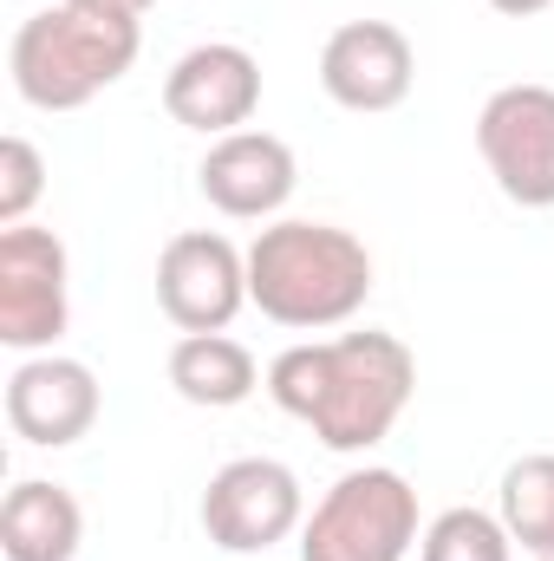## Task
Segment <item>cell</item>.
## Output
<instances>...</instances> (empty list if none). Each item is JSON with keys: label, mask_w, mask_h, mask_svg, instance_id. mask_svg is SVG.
I'll return each mask as SVG.
<instances>
[{"label": "cell", "mask_w": 554, "mask_h": 561, "mask_svg": "<svg viewBox=\"0 0 554 561\" xmlns=\"http://www.w3.org/2000/svg\"><path fill=\"white\" fill-rule=\"evenodd\" d=\"M417 392V359L399 333H339V340H307L287 346L268 366V399L287 419H300L326 450L359 457L392 437Z\"/></svg>", "instance_id": "obj_1"}, {"label": "cell", "mask_w": 554, "mask_h": 561, "mask_svg": "<svg viewBox=\"0 0 554 561\" xmlns=\"http://www.w3.org/2000/svg\"><path fill=\"white\" fill-rule=\"evenodd\" d=\"M372 300V255L339 222L287 216L249 242V307L293 333L346 327Z\"/></svg>", "instance_id": "obj_2"}, {"label": "cell", "mask_w": 554, "mask_h": 561, "mask_svg": "<svg viewBox=\"0 0 554 561\" xmlns=\"http://www.w3.org/2000/svg\"><path fill=\"white\" fill-rule=\"evenodd\" d=\"M138 20H105V13H79V7H39L20 20L7 66H13V92L33 112H79L99 92H112L131 66H138Z\"/></svg>", "instance_id": "obj_3"}, {"label": "cell", "mask_w": 554, "mask_h": 561, "mask_svg": "<svg viewBox=\"0 0 554 561\" xmlns=\"http://www.w3.org/2000/svg\"><path fill=\"white\" fill-rule=\"evenodd\" d=\"M417 549V490L385 470H346L300 523V561H405Z\"/></svg>", "instance_id": "obj_4"}, {"label": "cell", "mask_w": 554, "mask_h": 561, "mask_svg": "<svg viewBox=\"0 0 554 561\" xmlns=\"http://www.w3.org/2000/svg\"><path fill=\"white\" fill-rule=\"evenodd\" d=\"M72 320V262L53 229H0V346L53 353Z\"/></svg>", "instance_id": "obj_5"}, {"label": "cell", "mask_w": 554, "mask_h": 561, "mask_svg": "<svg viewBox=\"0 0 554 561\" xmlns=\"http://www.w3.org/2000/svg\"><path fill=\"white\" fill-rule=\"evenodd\" d=\"M203 536L229 556H268L307 523V496L300 477L280 457H235L209 477L203 490Z\"/></svg>", "instance_id": "obj_6"}, {"label": "cell", "mask_w": 554, "mask_h": 561, "mask_svg": "<svg viewBox=\"0 0 554 561\" xmlns=\"http://www.w3.org/2000/svg\"><path fill=\"white\" fill-rule=\"evenodd\" d=\"M476 150L496 190L522 209H554V85H503L476 112Z\"/></svg>", "instance_id": "obj_7"}, {"label": "cell", "mask_w": 554, "mask_h": 561, "mask_svg": "<svg viewBox=\"0 0 554 561\" xmlns=\"http://www.w3.org/2000/svg\"><path fill=\"white\" fill-rule=\"evenodd\" d=\"M157 307L183 333H229L249 307V255L216 229H183L157 255Z\"/></svg>", "instance_id": "obj_8"}, {"label": "cell", "mask_w": 554, "mask_h": 561, "mask_svg": "<svg viewBox=\"0 0 554 561\" xmlns=\"http://www.w3.org/2000/svg\"><path fill=\"white\" fill-rule=\"evenodd\" d=\"M163 112L183 131H203V138L249 131V118L262 112V59L235 39L189 46L163 79Z\"/></svg>", "instance_id": "obj_9"}, {"label": "cell", "mask_w": 554, "mask_h": 561, "mask_svg": "<svg viewBox=\"0 0 554 561\" xmlns=\"http://www.w3.org/2000/svg\"><path fill=\"white\" fill-rule=\"evenodd\" d=\"M417 53L392 20H346L320 46V85L346 112H399L412 99Z\"/></svg>", "instance_id": "obj_10"}, {"label": "cell", "mask_w": 554, "mask_h": 561, "mask_svg": "<svg viewBox=\"0 0 554 561\" xmlns=\"http://www.w3.org/2000/svg\"><path fill=\"white\" fill-rule=\"evenodd\" d=\"M99 373L66 353H26L7 379V424L39 450H66L99 424Z\"/></svg>", "instance_id": "obj_11"}, {"label": "cell", "mask_w": 554, "mask_h": 561, "mask_svg": "<svg viewBox=\"0 0 554 561\" xmlns=\"http://www.w3.org/2000/svg\"><path fill=\"white\" fill-rule=\"evenodd\" d=\"M300 183V163L275 131H229L209 144V157L196 163V190L209 196V209L235 216V222H268L287 209Z\"/></svg>", "instance_id": "obj_12"}, {"label": "cell", "mask_w": 554, "mask_h": 561, "mask_svg": "<svg viewBox=\"0 0 554 561\" xmlns=\"http://www.w3.org/2000/svg\"><path fill=\"white\" fill-rule=\"evenodd\" d=\"M85 542V510L66 483L26 477L0 503V549L7 561H72Z\"/></svg>", "instance_id": "obj_13"}, {"label": "cell", "mask_w": 554, "mask_h": 561, "mask_svg": "<svg viewBox=\"0 0 554 561\" xmlns=\"http://www.w3.org/2000/svg\"><path fill=\"white\" fill-rule=\"evenodd\" d=\"M170 386H176V399H189V405H203V412H235V405L255 399L262 366H255V353H249L242 340H229V333H183V340L170 346Z\"/></svg>", "instance_id": "obj_14"}, {"label": "cell", "mask_w": 554, "mask_h": 561, "mask_svg": "<svg viewBox=\"0 0 554 561\" xmlns=\"http://www.w3.org/2000/svg\"><path fill=\"white\" fill-rule=\"evenodd\" d=\"M503 529L529 561H554V450L516 457L503 470Z\"/></svg>", "instance_id": "obj_15"}, {"label": "cell", "mask_w": 554, "mask_h": 561, "mask_svg": "<svg viewBox=\"0 0 554 561\" xmlns=\"http://www.w3.org/2000/svg\"><path fill=\"white\" fill-rule=\"evenodd\" d=\"M417 561H516V542H509L503 516L463 503V510H443L417 536Z\"/></svg>", "instance_id": "obj_16"}, {"label": "cell", "mask_w": 554, "mask_h": 561, "mask_svg": "<svg viewBox=\"0 0 554 561\" xmlns=\"http://www.w3.org/2000/svg\"><path fill=\"white\" fill-rule=\"evenodd\" d=\"M39 196H46V157L26 138H0V229L26 222Z\"/></svg>", "instance_id": "obj_17"}, {"label": "cell", "mask_w": 554, "mask_h": 561, "mask_svg": "<svg viewBox=\"0 0 554 561\" xmlns=\"http://www.w3.org/2000/svg\"><path fill=\"white\" fill-rule=\"evenodd\" d=\"M66 7H79V13H105V20H143V13H150V0H66Z\"/></svg>", "instance_id": "obj_18"}, {"label": "cell", "mask_w": 554, "mask_h": 561, "mask_svg": "<svg viewBox=\"0 0 554 561\" xmlns=\"http://www.w3.org/2000/svg\"><path fill=\"white\" fill-rule=\"evenodd\" d=\"M496 13H509V20H535V13H549L554 0H489Z\"/></svg>", "instance_id": "obj_19"}, {"label": "cell", "mask_w": 554, "mask_h": 561, "mask_svg": "<svg viewBox=\"0 0 554 561\" xmlns=\"http://www.w3.org/2000/svg\"><path fill=\"white\" fill-rule=\"evenodd\" d=\"M249 561H268V556H249Z\"/></svg>", "instance_id": "obj_20"}]
</instances>
